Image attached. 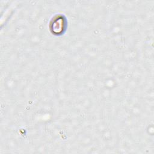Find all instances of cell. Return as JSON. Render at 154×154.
<instances>
[{"label": "cell", "instance_id": "1", "mask_svg": "<svg viewBox=\"0 0 154 154\" xmlns=\"http://www.w3.org/2000/svg\"><path fill=\"white\" fill-rule=\"evenodd\" d=\"M62 15L55 16L50 22V29L54 34H60L66 29L67 21Z\"/></svg>", "mask_w": 154, "mask_h": 154}]
</instances>
